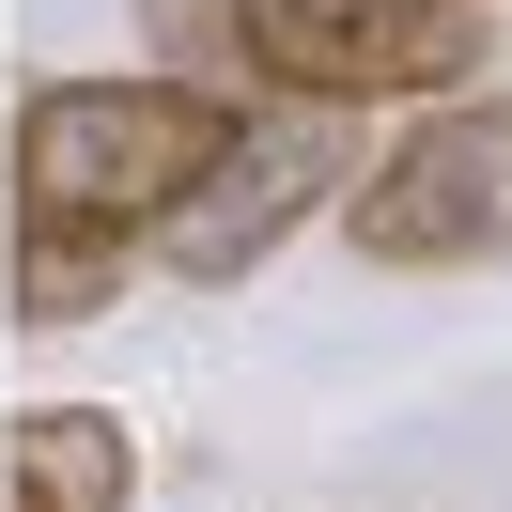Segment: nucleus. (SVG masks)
<instances>
[{"instance_id":"nucleus-6","label":"nucleus","mask_w":512,"mask_h":512,"mask_svg":"<svg viewBox=\"0 0 512 512\" xmlns=\"http://www.w3.org/2000/svg\"><path fill=\"white\" fill-rule=\"evenodd\" d=\"M140 233H94V218H16V249H0V295H16V326H94L109 295H125Z\"/></svg>"},{"instance_id":"nucleus-4","label":"nucleus","mask_w":512,"mask_h":512,"mask_svg":"<svg viewBox=\"0 0 512 512\" xmlns=\"http://www.w3.org/2000/svg\"><path fill=\"white\" fill-rule=\"evenodd\" d=\"M326 187H357V171H342V125H326V109H311V125H233V140H218V171H202V187L171 202L156 233H140V249H156L171 280H249V264L280 249V233L311 218Z\"/></svg>"},{"instance_id":"nucleus-3","label":"nucleus","mask_w":512,"mask_h":512,"mask_svg":"<svg viewBox=\"0 0 512 512\" xmlns=\"http://www.w3.org/2000/svg\"><path fill=\"white\" fill-rule=\"evenodd\" d=\"M233 32L295 109H435L481 78V0H233Z\"/></svg>"},{"instance_id":"nucleus-1","label":"nucleus","mask_w":512,"mask_h":512,"mask_svg":"<svg viewBox=\"0 0 512 512\" xmlns=\"http://www.w3.org/2000/svg\"><path fill=\"white\" fill-rule=\"evenodd\" d=\"M233 125H249V94H218V78H47L16 109V218L156 233L218 171Z\"/></svg>"},{"instance_id":"nucleus-2","label":"nucleus","mask_w":512,"mask_h":512,"mask_svg":"<svg viewBox=\"0 0 512 512\" xmlns=\"http://www.w3.org/2000/svg\"><path fill=\"white\" fill-rule=\"evenodd\" d=\"M342 233H357V264H388V280L512 264V94H435L342 187Z\"/></svg>"},{"instance_id":"nucleus-7","label":"nucleus","mask_w":512,"mask_h":512,"mask_svg":"<svg viewBox=\"0 0 512 512\" xmlns=\"http://www.w3.org/2000/svg\"><path fill=\"white\" fill-rule=\"evenodd\" d=\"M156 32L187 78H218V94H249V32H233V0H156Z\"/></svg>"},{"instance_id":"nucleus-5","label":"nucleus","mask_w":512,"mask_h":512,"mask_svg":"<svg viewBox=\"0 0 512 512\" xmlns=\"http://www.w3.org/2000/svg\"><path fill=\"white\" fill-rule=\"evenodd\" d=\"M125 497H140L125 404H32L16 419V512H125Z\"/></svg>"}]
</instances>
